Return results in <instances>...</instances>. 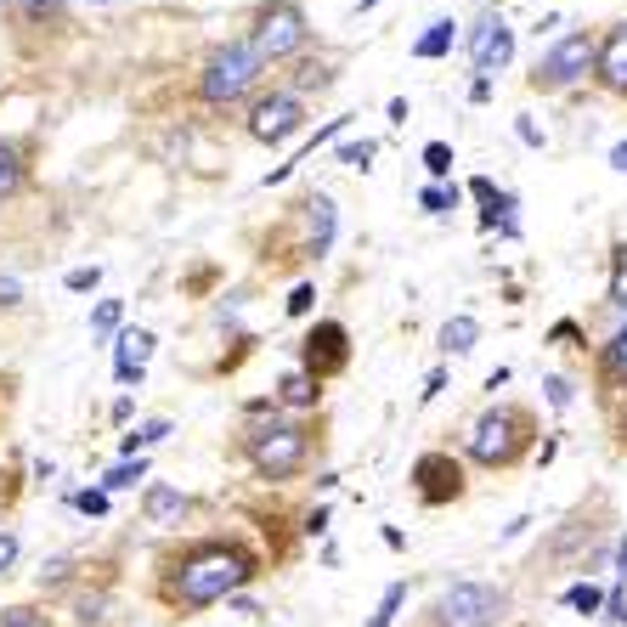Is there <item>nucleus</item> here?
<instances>
[{
  "instance_id": "393cba45",
  "label": "nucleus",
  "mask_w": 627,
  "mask_h": 627,
  "mask_svg": "<svg viewBox=\"0 0 627 627\" xmlns=\"http://www.w3.org/2000/svg\"><path fill=\"white\" fill-rule=\"evenodd\" d=\"M611 306L627 311V244H616V260H611Z\"/></svg>"
},
{
  "instance_id": "2eb2a0df",
  "label": "nucleus",
  "mask_w": 627,
  "mask_h": 627,
  "mask_svg": "<svg viewBox=\"0 0 627 627\" xmlns=\"http://www.w3.org/2000/svg\"><path fill=\"white\" fill-rule=\"evenodd\" d=\"M142 509H147V520H153V525H164V520H176V514L187 509V498H181L176 486H147Z\"/></svg>"
},
{
  "instance_id": "a211bd4d",
  "label": "nucleus",
  "mask_w": 627,
  "mask_h": 627,
  "mask_svg": "<svg viewBox=\"0 0 627 627\" xmlns=\"http://www.w3.org/2000/svg\"><path fill=\"white\" fill-rule=\"evenodd\" d=\"M600 374H605L611 385H622V390H627V322L611 334V345H605V356H600Z\"/></svg>"
},
{
  "instance_id": "5701e85b",
  "label": "nucleus",
  "mask_w": 627,
  "mask_h": 627,
  "mask_svg": "<svg viewBox=\"0 0 627 627\" xmlns=\"http://www.w3.org/2000/svg\"><path fill=\"white\" fill-rule=\"evenodd\" d=\"M402 605H407V582H390V588H385V600H379V611H374V622H368V627H390V622H395V611H402Z\"/></svg>"
},
{
  "instance_id": "bb28decb",
  "label": "nucleus",
  "mask_w": 627,
  "mask_h": 627,
  "mask_svg": "<svg viewBox=\"0 0 627 627\" xmlns=\"http://www.w3.org/2000/svg\"><path fill=\"white\" fill-rule=\"evenodd\" d=\"M566 605H571V611H582V616H593V611H600V605H605V593H600V588H593V582H577V588L566 593Z\"/></svg>"
},
{
  "instance_id": "c85d7f7f",
  "label": "nucleus",
  "mask_w": 627,
  "mask_h": 627,
  "mask_svg": "<svg viewBox=\"0 0 627 627\" xmlns=\"http://www.w3.org/2000/svg\"><path fill=\"white\" fill-rule=\"evenodd\" d=\"M74 577V559H51V566H40V593H51V588H62V582H69Z\"/></svg>"
},
{
  "instance_id": "ddd939ff",
  "label": "nucleus",
  "mask_w": 627,
  "mask_h": 627,
  "mask_svg": "<svg viewBox=\"0 0 627 627\" xmlns=\"http://www.w3.org/2000/svg\"><path fill=\"white\" fill-rule=\"evenodd\" d=\"M147 356H153V334H147V328H125V334H119V356H114L119 385H142Z\"/></svg>"
},
{
  "instance_id": "7c9ffc66",
  "label": "nucleus",
  "mask_w": 627,
  "mask_h": 627,
  "mask_svg": "<svg viewBox=\"0 0 627 627\" xmlns=\"http://www.w3.org/2000/svg\"><path fill=\"white\" fill-rule=\"evenodd\" d=\"M424 170L447 176V170H452V147H447V142H430V147H424Z\"/></svg>"
},
{
  "instance_id": "4468645a",
  "label": "nucleus",
  "mask_w": 627,
  "mask_h": 627,
  "mask_svg": "<svg viewBox=\"0 0 627 627\" xmlns=\"http://www.w3.org/2000/svg\"><path fill=\"white\" fill-rule=\"evenodd\" d=\"M306 221H311V238H306V255H328V244H334V198H306Z\"/></svg>"
},
{
  "instance_id": "f257e3e1",
  "label": "nucleus",
  "mask_w": 627,
  "mask_h": 627,
  "mask_svg": "<svg viewBox=\"0 0 627 627\" xmlns=\"http://www.w3.org/2000/svg\"><path fill=\"white\" fill-rule=\"evenodd\" d=\"M255 577V554L238 548V543H192L176 566H170V582H164V600L176 611H204V605H221Z\"/></svg>"
},
{
  "instance_id": "f3484780",
  "label": "nucleus",
  "mask_w": 627,
  "mask_h": 627,
  "mask_svg": "<svg viewBox=\"0 0 627 627\" xmlns=\"http://www.w3.org/2000/svg\"><path fill=\"white\" fill-rule=\"evenodd\" d=\"M317 395H322V385L300 368V374H288L283 385H277V402H288V407H317Z\"/></svg>"
},
{
  "instance_id": "e433bc0d",
  "label": "nucleus",
  "mask_w": 627,
  "mask_h": 627,
  "mask_svg": "<svg viewBox=\"0 0 627 627\" xmlns=\"http://www.w3.org/2000/svg\"><path fill=\"white\" fill-rule=\"evenodd\" d=\"M311 300H317V294H311V283H300V288L288 294V311H294V317H306V311H311Z\"/></svg>"
},
{
  "instance_id": "cd10ccee",
  "label": "nucleus",
  "mask_w": 627,
  "mask_h": 627,
  "mask_svg": "<svg viewBox=\"0 0 627 627\" xmlns=\"http://www.w3.org/2000/svg\"><path fill=\"white\" fill-rule=\"evenodd\" d=\"M103 611H108V593H80V605H74L80 627H96V622H103Z\"/></svg>"
},
{
  "instance_id": "0eeeda50",
  "label": "nucleus",
  "mask_w": 627,
  "mask_h": 627,
  "mask_svg": "<svg viewBox=\"0 0 627 627\" xmlns=\"http://www.w3.org/2000/svg\"><path fill=\"white\" fill-rule=\"evenodd\" d=\"M593 51H600V35H593V28H577V35L554 40L532 69V91H571L577 80L593 74Z\"/></svg>"
},
{
  "instance_id": "6e6552de",
  "label": "nucleus",
  "mask_w": 627,
  "mask_h": 627,
  "mask_svg": "<svg viewBox=\"0 0 627 627\" xmlns=\"http://www.w3.org/2000/svg\"><path fill=\"white\" fill-rule=\"evenodd\" d=\"M300 125H306V108H300V96H294V91H272V96H260V103L249 108V137L267 142V147L288 142Z\"/></svg>"
},
{
  "instance_id": "473e14b6",
  "label": "nucleus",
  "mask_w": 627,
  "mask_h": 627,
  "mask_svg": "<svg viewBox=\"0 0 627 627\" xmlns=\"http://www.w3.org/2000/svg\"><path fill=\"white\" fill-rule=\"evenodd\" d=\"M368 158H374V142H345L340 147V164H356V170H368Z\"/></svg>"
},
{
  "instance_id": "ea45409f",
  "label": "nucleus",
  "mask_w": 627,
  "mask_h": 627,
  "mask_svg": "<svg viewBox=\"0 0 627 627\" xmlns=\"http://www.w3.org/2000/svg\"><path fill=\"white\" fill-rule=\"evenodd\" d=\"M605 611H611V622L627 627V600H622V593H611V605H605Z\"/></svg>"
},
{
  "instance_id": "c756f323",
  "label": "nucleus",
  "mask_w": 627,
  "mask_h": 627,
  "mask_svg": "<svg viewBox=\"0 0 627 627\" xmlns=\"http://www.w3.org/2000/svg\"><path fill=\"white\" fill-rule=\"evenodd\" d=\"M0 627H51L35 605H17V611H0Z\"/></svg>"
},
{
  "instance_id": "20e7f679",
  "label": "nucleus",
  "mask_w": 627,
  "mask_h": 627,
  "mask_svg": "<svg viewBox=\"0 0 627 627\" xmlns=\"http://www.w3.org/2000/svg\"><path fill=\"white\" fill-rule=\"evenodd\" d=\"M509 616L504 582H452L430 600V627H498Z\"/></svg>"
},
{
  "instance_id": "1a4fd4ad",
  "label": "nucleus",
  "mask_w": 627,
  "mask_h": 627,
  "mask_svg": "<svg viewBox=\"0 0 627 627\" xmlns=\"http://www.w3.org/2000/svg\"><path fill=\"white\" fill-rule=\"evenodd\" d=\"M509 57H514V28L498 17V12H486L475 28H470V62H475V74H498L509 69Z\"/></svg>"
},
{
  "instance_id": "6ab92c4d",
  "label": "nucleus",
  "mask_w": 627,
  "mask_h": 627,
  "mask_svg": "<svg viewBox=\"0 0 627 627\" xmlns=\"http://www.w3.org/2000/svg\"><path fill=\"white\" fill-rule=\"evenodd\" d=\"M23 176H28V164H23V153H17L12 142H0V198H12V192L23 187Z\"/></svg>"
},
{
  "instance_id": "72a5a7b5",
  "label": "nucleus",
  "mask_w": 627,
  "mask_h": 627,
  "mask_svg": "<svg viewBox=\"0 0 627 627\" xmlns=\"http://www.w3.org/2000/svg\"><path fill=\"white\" fill-rule=\"evenodd\" d=\"M17 554H23V543H17V532H0V577H7V571L17 566Z\"/></svg>"
},
{
  "instance_id": "f03ea898",
  "label": "nucleus",
  "mask_w": 627,
  "mask_h": 627,
  "mask_svg": "<svg viewBox=\"0 0 627 627\" xmlns=\"http://www.w3.org/2000/svg\"><path fill=\"white\" fill-rule=\"evenodd\" d=\"M532 436H537L532 407L498 402V407H486V413L475 418L470 458H475V464H486V470H509V464H520V458L532 452Z\"/></svg>"
},
{
  "instance_id": "39448f33",
  "label": "nucleus",
  "mask_w": 627,
  "mask_h": 627,
  "mask_svg": "<svg viewBox=\"0 0 627 627\" xmlns=\"http://www.w3.org/2000/svg\"><path fill=\"white\" fill-rule=\"evenodd\" d=\"M267 74V62H260V51L249 46V40H226V46H215L210 51V62H204V74H198V96L204 103H238L244 91H255V80Z\"/></svg>"
},
{
  "instance_id": "9d476101",
  "label": "nucleus",
  "mask_w": 627,
  "mask_h": 627,
  "mask_svg": "<svg viewBox=\"0 0 627 627\" xmlns=\"http://www.w3.org/2000/svg\"><path fill=\"white\" fill-rule=\"evenodd\" d=\"M413 481H418V498H424V504L464 498V470H458L452 452H424L418 464H413Z\"/></svg>"
},
{
  "instance_id": "f8f14e48",
  "label": "nucleus",
  "mask_w": 627,
  "mask_h": 627,
  "mask_svg": "<svg viewBox=\"0 0 627 627\" xmlns=\"http://www.w3.org/2000/svg\"><path fill=\"white\" fill-rule=\"evenodd\" d=\"M593 80H600L611 96H627V23H611L600 35V51H593Z\"/></svg>"
},
{
  "instance_id": "a19ab883",
  "label": "nucleus",
  "mask_w": 627,
  "mask_h": 627,
  "mask_svg": "<svg viewBox=\"0 0 627 627\" xmlns=\"http://www.w3.org/2000/svg\"><path fill=\"white\" fill-rule=\"evenodd\" d=\"M611 164H616V170H627V142H616V147H611Z\"/></svg>"
},
{
  "instance_id": "4be33fe9",
  "label": "nucleus",
  "mask_w": 627,
  "mask_h": 627,
  "mask_svg": "<svg viewBox=\"0 0 627 627\" xmlns=\"http://www.w3.org/2000/svg\"><path fill=\"white\" fill-rule=\"evenodd\" d=\"M137 481H147V458H125V464H114V470L103 475V492H119V486H137Z\"/></svg>"
},
{
  "instance_id": "2f4dec72",
  "label": "nucleus",
  "mask_w": 627,
  "mask_h": 627,
  "mask_svg": "<svg viewBox=\"0 0 627 627\" xmlns=\"http://www.w3.org/2000/svg\"><path fill=\"white\" fill-rule=\"evenodd\" d=\"M114 322H119V300H103L91 311V334H114Z\"/></svg>"
},
{
  "instance_id": "f704fd0d",
  "label": "nucleus",
  "mask_w": 627,
  "mask_h": 627,
  "mask_svg": "<svg viewBox=\"0 0 627 627\" xmlns=\"http://www.w3.org/2000/svg\"><path fill=\"white\" fill-rule=\"evenodd\" d=\"M74 504H80L85 514H108V492H103V486H96V492H80Z\"/></svg>"
},
{
  "instance_id": "9b49d317",
  "label": "nucleus",
  "mask_w": 627,
  "mask_h": 627,
  "mask_svg": "<svg viewBox=\"0 0 627 627\" xmlns=\"http://www.w3.org/2000/svg\"><path fill=\"white\" fill-rule=\"evenodd\" d=\"M300 356H306V374H311V379L322 385L328 374H340V368H345V362H351V334H345V328H340V322H317V328H311V340H306V351H300Z\"/></svg>"
},
{
  "instance_id": "423d86ee",
  "label": "nucleus",
  "mask_w": 627,
  "mask_h": 627,
  "mask_svg": "<svg viewBox=\"0 0 627 627\" xmlns=\"http://www.w3.org/2000/svg\"><path fill=\"white\" fill-rule=\"evenodd\" d=\"M311 40V23L306 12L294 7V0H267V7L255 12V28H249V46L260 51V62H283L294 57Z\"/></svg>"
},
{
  "instance_id": "b1692460",
  "label": "nucleus",
  "mask_w": 627,
  "mask_h": 627,
  "mask_svg": "<svg viewBox=\"0 0 627 627\" xmlns=\"http://www.w3.org/2000/svg\"><path fill=\"white\" fill-rule=\"evenodd\" d=\"M17 12H23V23H62V0H17Z\"/></svg>"
},
{
  "instance_id": "79ce46f5",
  "label": "nucleus",
  "mask_w": 627,
  "mask_h": 627,
  "mask_svg": "<svg viewBox=\"0 0 627 627\" xmlns=\"http://www.w3.org/2000/svg\"><path fill=\"white\" fill-rule=\"evenodd\" d=\"M616 571H622V582H627V543L616 548Z\"/></svg>"
},
{
  "instance_id": "aec40b11",
  "label": "nucleus",
  "mask_w": 627,
  "mask_h": 627,
  "mask_svg": "<svg viewBox=\"0 0 627 627\" xmlns=\"http://www.w3.org/2000/svg\"><path fill=\"white\" fill-rule=\"evenodd\" d=\"M452 17H441V23H430V35H424L418 46H413V57H424V62H436V57H447L452 51Z\"/></svg>"
},
{
  "instance_id": "dca6fc26",
  "label": "nucleus",
  "mask_w": 627,
  "mask_h": 627,
  "mask_svg": "<svg viewBox=\"0 0 627 627\" xmlns=\"http://www.w3.org/2000/svg\"><path fill=\"white\" fill-rule=\"evenodd\" d=\"M475 340H481V322H475V317H452V322L441 328V351H447V356L475 351Z\"/></svg>"
},
{
  "instance_id": "4c0bfd02",
  "label": "nucleus",
  "mask_w": 627,
  "mask_h": 627,
  "mask_svg": "<svg viewBox=\"0 0 627 627\" xmlns=\"http://www.w3.org/2000/svg\"><path fill=\"white\" fill-rule=\"evenodd\" d=\"M548 395H554V407H566L571 402V385L566 379H548Z\"/></svg>"
},
{
  "instance_id": "58836bf2",
  "label": "nucleus",
  "mask_w": 627,
  "mask_h": 627,
  "mask_svg": "<svg viewBox=\"0 0 627 627\" xmlns=\"http://www.w3.org/2000/svg\"><path fill=\"white\" fill-rule=\"evenodd\" d=\"M0 306H17V277H0Z\"/></svg>"
},
{
  "instance_id": "c9c22d12",
  "label": "nucleus",
  "mask_w": 627,
  "mask_h": 627,
  "mask_svg": "<svg viewBox=\"0 0 627 627\" xmlns=\"http://www.w3.org/2000/svg\"><path fill=\"white\" fill-rule=\"evenodd\" d=\"M96 283H103V272H96V267H80V272H69V288H74V294H85V288H96Z\"/></svg>"
},
{
  "instance_id": "412c9836",
  "label": "nucleus",
  "mask_w": 627,
  "mask_h": 627,
  "mask_svg": "<svg viewBox=\"0 0 627 627\" xmlns=\"http://www.w3.org/2000/svg\"><path fill=\"white\" fill-rule=\"evenodd\" d=\"M164 436H170V418H147V424H137V430L125 436V452L137 458V452H147V447H158Z\"/></svg>"
},
{
  "instance_id": "7ed1b4c3",
  "label": "nucleus",
  "mask_w": 627,
  "mask_h": 627,
  "mask_svg": "<svg viewBox=\"0 0 627 627\" xmlns=\"http://www.w3.org/2000/svg\"><path fill=\"white\" fill-rule=\"evenodd\" d=\"M244 452H249V464H255L260 481H288V475L306 470L311 430L306 424H288V418H272V424H260V430L244 436Z\"/></svg>"
},
{
  "instance_id": "a878e982",
  "label": "nucleus",
  "mask_w": 627,
  "mask_h": 627,
  "mask_svg": "<svg viewBox=\"0 0 627 627\" xmlns=\"http://www.w3.org/2000/svg\"><path fill=\"white\" fill-rule=\"evenodd\" d=\"M418 204L430 210V215H447V210H458V187H424Z\"/></svg>"
}]
</instances>
